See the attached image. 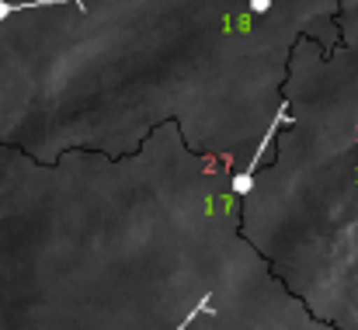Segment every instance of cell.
<instances>
[{
	"instance_id": "obj_1",
	"label": "cell",
	"mask_w": 358,
	"mask_h": 330,
	"mask_svg": "<svg viewBox=\"0 0 358 330\" xmlns=\"http://www.w3.org/2000/svg\"><path fill=\"white\" fill-rule=\"evenodd\" d=\"M285 122H289V108L282 105V108H278V115H275V122L268 125V136L261 139V146H257V153L250 157V164H247V171H240L237 178H234V195H247V192H250V181H254V171H257V164H261V153L268 150V143L275 139V132H278V129H282Z\"/></svg>"
},
{
	"instance_id": "obj_2",
	"label": "cell",
	"mask_w": 358,
	"mask_h": 330,
	"mask_svg": "<svg viewBox=\"0 0 358 330\" xmlns=\"http://www.w3.org/2000/svg\"><path fill=\"white\" fill-rule=\"evenodd\" d=\"M52 3H77V7H87V0H28V3H7L0 0V21L17 14V10H31V7H52Z\"/></svg>"
},
{
	"instance_id": "obj_3",
	"label": "cell",
	"mask_w": 358,
	"mask_h": 330,
	"mask_svg": "<svg viewBox=\"0 0 358 330\" xmlns=\"http://www.w3.org/2000/svg\"><path fill=\"white\" fill-rule=\"evenodd\" d=\"M209 306H213V296H202V299H199V306H195V310H188V313H185V320H181V324H178L174 330H188L192 324H195V317L209 313Z\"/></svg>"
}]
</instances>
